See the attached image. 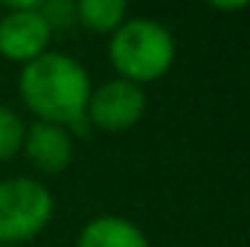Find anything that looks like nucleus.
<instances>
[{
	"instance_id": "1",
	"label": "nucleus",
	"mask_w": 250,
	"mask_h": 247,
	"mask_svg": "<svg viewBox=\"0 0 250 247\" xmlns=\"http://www.w3.org/2000/svg\"><path fill=\"white\" fill-rule=\"evenodd\" d=\"M90 76L84 64L64 53H44L41 59L23 64L18 79V93L35 123L50 125H76L87 114L90 99Z\"/></svg>"
},
{
	"instance_id": "2",
	"label": "nucleus",
	"mask_w": 250,
	"mask_h": 247,
	"mask_svg": "<svg viewBox=\"0 0 250 247\" xmlns=\"http://www.w3.org/2000/svg\"><path fill=\"white\" fill-rule=\"evenodd\" d=\"M175 56V35L154 18H125L108 44V59L120 73L117 79L134 82L140 87L146 82L163 79L172 70Z\"/></svg>"
},
{
	"instance_id": "3",
	"label": "nucleus",
	"mask_w": 250,
	"mask_h": 247,
	"mask_svg": "<svg viewBox=\"0 0 250 247\" xmlns=\"http://www.w3.org/2000/svg\"><path fill=\"white\" fill-rule=\"evenodd\" d=\"M56 212V198L35 178H6L0 181V245L21 247L32 242Z\"/></svg>"
},
{
	"instance_id": "4",
	"label": "nucleus",
	"mask_w": 250,
	"mask_h": 247,
	"mask_svg": "<svg viewBox=\"0 0 250 247\" xmlns=\"http://www.w3.org/2000/svg\"><path fill=\"white\" fill-rule=\"evenodd\" d=\"M0 18V56L6 62L29 64L50 53L53 29L41 15L38 0L26 3H6Z\"/></svg>"
},
{
	"instance_id": "5",
	"label": "nucleus",
	"mask_w": 250,
	"mask_h": 247,
	"mask_svg": "<svg viewBox=\"0 0 250 247\" xmlns=\"http://www.w3.org/2000/svg\"><path fill=\"white\" fill-rule=\"evenodd\" d=\"M146 108H148V96L140 84L125 79H111L90 90L84 117L102 131H128L146 117Z\"/></svg>"
},
{
	"instance_id": "6",
	"label": "nucleus",
	"mask_w": 250,
	"mask_h": 247,
	"mask_svg": "<svg viewBox=\"0 0 250 247\" xmlns=\"http://www.w3.org/2000/svg\"><path fill=\"white\" fill-rule=\"evenodd\" d=\"M21 151L29 157V163L38 172L59 175L73 163V137L62 125L50 123H32L23 134Z\"/></svg>"
},
{
	"instance_id": "7",
	"label": "nucleus",
	"mask_w": 250,
	"mask_h": 247,
	"mask_svg": "<svg viewBox=\"0 0 250 247\" xmlns=\"http://www.w3.org/2000/svg\"><path fill=\"white\" fill-rule=\"evenodd\" d=\"M76 247H151V245L134 221L120 218V215H99V218H90L82 227Z\"/></svg>"
},
{
	"instance_id": "8",
	"label": "nucleus",
	"mask_w": 250,
	"mask_h": 247,
	"mask_svg": "<svg viewBox=\"0 0 250 247\" xmlns=\"http://www.w3.org/2000/svg\"><path fill=\"white\" fill-rule=\"evenodd\" d=\"M128 18V6L123 0H79L76 3V21L90 32H108L114 35Z\"/></svg>"
},
{
	"instance_id": "9",
	"label": "nucleus",
	"mask_w": 250,
	"mask_h": 247,
	"mask_svg": "<svg viewBox=\"0 0 250 247\" xmlns=\"http://www.w3.org/2000/svg\"><path fill=\"white\" fill-rule=\"evenodd\" d=\"M23 134H26L23 120H21L12 108L0 105V160H9V157H15V154L21 151Z\"/></svg>"
},
{
	"instance_id": "10",
	"label": "nucleus",
	"mask_w": 250,
	"mask_h": 247,
	"mask_svg": "<svg viewBox=\"0 0 250 247\" xmlns=\"http://www.w3.org/2000/svg\"><path fill=\"white\" fill-rule=\"evenodd\" d=\"M41 15L44 21L50 23V29H64L76 21V3H67V0H56V3H41Z\"/></svg>"
},
{
	"instance_id": "11",
	"label": "nucleus",
	"mask_w": 250,
	"mask_h": 247,
	"mask_svg": "<svg viewBox=\"0 0 250 247\" xmlns=\"http://www.w3.org/2000/svg\"><path fill=\"white\" fill-rule=\"evenodd\" d=\"M212 9L215 12H242V9H248V3H212Z\"/></svg>"
},
{
	"instance_id": "12",
	"label": "nucleus",
	"mask_w": 250,
	"mask_h": 247,
	"mask_svg": "<svg viewBox=\"0 0 250 247\" xmlns=\"http://www.w3.org/2000/svg\"><path fill=\"white\" fill-rule=\"evenodd\" d=\"M0 247H9V245H0Z\"/></svg>"
}]
</instances>
